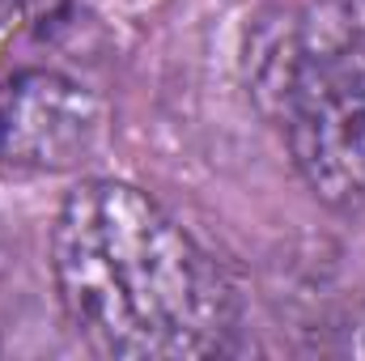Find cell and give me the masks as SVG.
I'll list each match as a JSON object with an SVG mask.
<instances>
[{"label": "cell", "instance_id": "obj_1", "mask_svg": "<svg viewBox=\"0 0 365 361\" xmlns=\"http://www.w3.org/2000/svg\"><path fill=\"white\" fill-rule=\"evenodd\" d=\"M51 276L68 323L106 357H212L234 336L217 260L140 187L86 179L51 225Z\"/></svg>", "mask_w": 365, "mask_h": 361}, {"label": "cell", "instance_id": "obj_2", "mask_svg": "<svg viewBox=\"0 0 365 361\" xmlns=\"http://www.w3.org/2000/svg\"><path fill=\"white\" fill-rule=\"evenodd\" d=\"M255 93L319 200L365 204V47L331 26L276 34L255 68Z\"/></svg>", "mask_w": 365, "mask_h": 361}, {"label": "cell", "instance_id": "obj_3", "mask_svg": "<svg viewBox=\"0 0 365 361\" xmlns=\"http://www.w3.org/2000/svg\"><path fill=\"white\" fill-rule=\"evenodd\" d=\"M106 106L77 77L30 64L0 77V171L64 175L102 141Z\"/></svg>", "mask_w": 365, "mask_h": 361}, {"label": "cell", "instance_id": "obj_4", "mask_svg": "<svg viewBox=\"0 0 365 361\" xmlns=\"http://www.w3.org/2000/svg\"><path fill=\"white\" fill-rule=\"evenodd\" d=\"M319 13H323V26L365 47V0H319Z\"/></svg>", "mask_w": 365, "mask_h": 361}]
</instances>
